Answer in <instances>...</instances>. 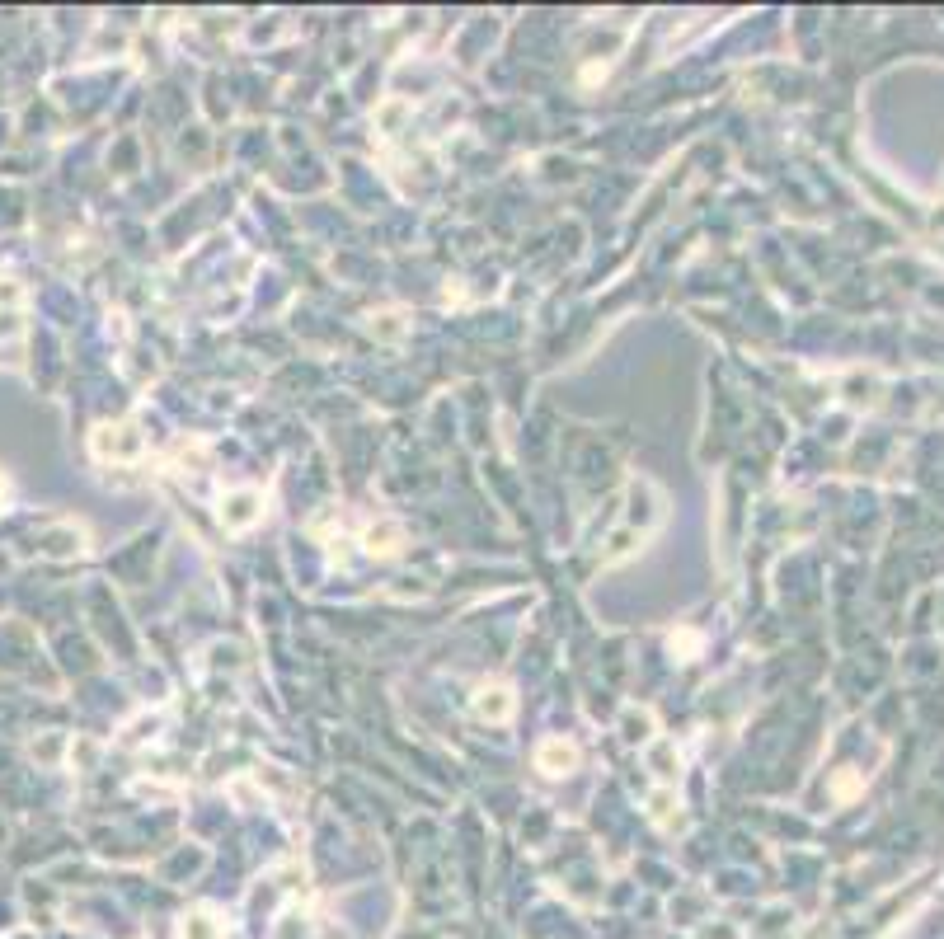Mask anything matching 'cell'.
<instances>
[{
	"label": "cell",
	"instance_id": "3957f363",
	"mask_svg": "<svg viewBox=\"0 0 944 939\" xmlns=\"http://www.w3.org/2000/svg\"><path fill=\"white\" fill-rule=\"evenodd\" d=\"M254 508H259V498H254V493H235L231 508H226V522H231V526L254 522Z\"/></svg>",
	"mask_w": 944,
	"mask_h": 939
},
{
	"label": "cell",
	"instance_id": "7a4b0ae2",
	"mask_svg": "<svg viewBox=\"0 0 944 939\" xmlns=\"http://www.w3.org/2000/svg\"><path fill=\"white\" fill-rule=\"evenodd\" d=\"M475 709H480L484 719H508V714H512L508 686H484V691L475 695Z\"/></svg>",
	"mask_w": 944,
	"mask_h": 939
},
{
	"label": "cell",
	"instance_id": "6da1fadb",
	"mask_svg": "<svg viewBox=\"0 0 944 939\" xmlns=\"http://www.w3.org/2000/svg\"><path fill=\"white\" fill-rule=\"evenodd\" d=\"M536 761H541V770H545V775H564V770H573V761H578V752H573V742H545V747H541V756H536Z\"/></svg>",
	"mask_w": 944,
	"mask_h": 939
},
{
	"label": "cell",
	"instance_id": "277c9868",
	"mask_svg": "<svg viewBox=\"0 0 944 939\" xmlns=\"http://www.w3.org/2000/svg\"><path fill=\"white\" fill-rule=\"evenodd\" d=\"M184 939H217L212 916H193V921H184Z\"/></svg>",
	"mask_w": 944,
	"mask_h": 939
}]
</instances>
